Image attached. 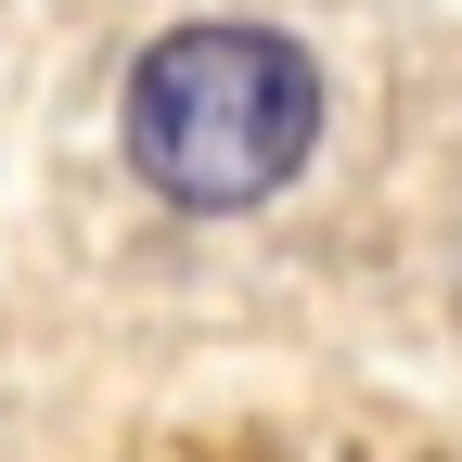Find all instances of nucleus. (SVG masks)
<instances>
[{
  "label": "nucleus",
  "instance_id": "1",
  "mask_svg": "<svg viewBox=\"0 0 462 462\" xmlns=\"http://www.w3.org/2000/svg\"><path fill=\"white\" fill-rule=\"evenodd\" d=\"M309 142H321V65L282 26H167L129 65V167L193 218L270 206L309 167Z\"/></svg>",
  "mask_w": 462,
  "mask_h": 462
}]
</instances>
